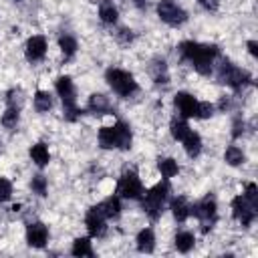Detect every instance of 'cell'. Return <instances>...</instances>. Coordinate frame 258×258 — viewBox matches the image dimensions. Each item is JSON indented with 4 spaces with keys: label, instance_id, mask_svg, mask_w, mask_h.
I'll return each instance as SVG.
<instances>
[{
    "label": "cell",
    "instance_id": "cell-1",
    "mask_svg": "<svg viewBox=\"0 0 258 258\" xmlns=\"http://www.w3.org/2000/svg\"><path fill=\"white\" fill-rule=\"evenodd\" d=\"M97 141L101 149H117V151H129L133 145V131L131 125L123 119L113 121V125H101L97 131Z\"/></svg>",
    "mask_w": 258,
    "mask_h": 258
},
{
    "label": "cell",
    "instance_id": "cell-2",
    "mask_svg": "<svg viewBox=\"0 0 258 258\" xmlns=\"http://www.w3.org/2000/svg\"><path fill=\"white\" fill-rule=\"evenodd\" d=\"M169 194H171V187H169V179H161L157 183H153L151 187H147L141 196V210L143 214L151 220V222H157L165 210V204L169 202Z\"/></svg>",
    "mask_w": 258,
    "mask_h": 258
},
{
    "label": "cell",
    "instance_id": "cell-3",
    "mask_svg": "<svg viewBox=\"0 0 258 258\" xmlns=\"http://www.w3.org/2000/svg\"><path fill=\"white\" fill-rule=\"evenodd\" d=\"M56 97L62 103V117L67 123H77L83 115V109L77 103V87L69 75H58L54 81Z\"/></svg>",
    "mask_w": 258,
    "mask_h": 258
},
{
    "label": "cell",
    "instance_id": "cell-4",
    "mask_svg": "<svg viewBox=\"0 0 258 258\" xmlns=\"http://www.w3.org/2000/svg\"><path fill=\"white\" fill-rule=\"evenodd\" d=\"M214 71H216L218 83H222V85L230 87L234 93H242V91L252 83V75H250L246 69H242V67L234 64L230 58H222V60H220V64L216 62Z\"/></svg>",
    "mask_w": 258,
    "mask_h": 258
},
{
    "label": "cell",
    "instance_id": "cell-5",
    "mask_svg": "<svg viewBox=\"0 0 258 258\" xmlns=\"http://www.w3.org/2000/svg\"><path fill=\"white\" fill-rule=\"evenodd\" d=\"M105 81L109 85V89L121 97V99H131L133 95L139 93V83L137 79L133 77V73L125 71V69H119V67H109L105 71Z\"/></svg>",
    "mask_w": 258,
    "mask_h": 258
},
{
    "label": "cell",
    "instance_id": "cell-6",
    "mask_svg": "<svg viewBox=\"0 0 258 258\" xmlns=\"http://www.w3.org/2000/svg\"><path fill=\"white\" fill-rule=\"evenodd\" d=\"M218 58H220L218 44H214V42H198V46H196V50H194V54L189 58V64L198 75L208 77V75L214 73V67H216Z\"/></svg>",
    "mask_w": 258,
    "mask_h": 258
},
{
    "label": "cell",
    "instance_id": "cell-7",
    "mask_svg": "<svg viewBox=\"0 0 258 258\" xmlns=\"http://www.w3.org/2000/svg\"><path fill=\"white\" fill-rule=\"evenodd\" d=\"M191 216L200 222L202 232L208 234L214 228V224L218 222V202H216V198L212 194H208L202 200L194 202L191 204Z\"/></svg>",
    "mask_w": 258,
    "mask_h": 258
},
{
    "label": "cell",
    "instance_id": "cell-8",
    "mask_svg": "<svg viewBox=\"0 0 258 258\" xmlns=\"http://www.w3.org/2000/svg\"><path fill=\"white\" fill-rule=\"evenodd\" d=\"M143 191H145V187H143V181H141L137 169L129 167V169H125V171L119 175L115 194H117L121 200H135V202H139L141 196H143Z\"/></svg>",
    "mask_w": 258,
    "mask_h": 258
},
{
    "label": "cell",
    "instance_id": "cell-9",
    "mask_svg": "<svg viewBox=\"0 0 258 258\" xmlns=\"http://www.w3.org/2000/svg\"><path fill=\"white\" fill-rule=\"evenodd\" d=\"M157 18L171 28H179L181 24L187 22V12L175 0H159L157 2Z\"/></svg>",
    "mask_w": 258,
    "mask_h": 258
},
{
    "label": "cell",
    "instance_id": "cell-10",
    "mask_svg": "<svg viewBox=\"0 0 258 258\" xmlns=\"http://www.w3.org/2000/svg\"><path fill=\"white\" fill-rule=\"evenodd\" d=\"M230 210H232V218H234L240 226H244V228L252 226L254 220H256V206H252L242 194H238V196L232 198Z\"/></svg>",
    "mask_w": 258,
    "mask_h": 258
},
{
    "label": "cell",
    "instance_id": "cell-11",
    "mask_svg": "<svg viewBox=\"0 0 258 258\" xmlns=\"http://www.w3.org/2000/svg\"><path fill=\"white\" fill-rule=\"evenodd\" d=\"M173 107L177 111V117L183 119H198V109H200V99L194 97L187 91H177L173 95Z\"/></svg>",
    "mask_w": 258,
    "mask_h": 258
},
{
    "label": "cell",
    "instance_id": "cell-12",
    "mask_svg": "<svg viewBox=\"0 0 258 258\" xmlns=\"http://www.w3.org/2000/svg\"><path fill=\"white\" fill-rule=\"evenodd\" d=\"M48 52V40L44 34H32L24 42V56L28 62H40L44 60Z\"/></svg>",
    "mask_w": 258,
    "mask_h": 258
},
{
    "label": "cell",
    "instance_id": "cell-13",
    "mask_svg": "<svg viewBox=\"0 0 258 258\" xmlns=\"http://www.w3.org/2000/svg\"><path fill=\"white\" fill-rule=\"evenodd\" d=\"M48 236H50V232H48V226L44 224V222H30L28 226H26V234H24V238H26V244L30 246V248H34V250H40V248H44L46 244H48Z\"/></svg>",
    "mask_w": 258,
    "mask_h": 258
},
{
    "label": "cell",
    "instance_id": "cell-14",
    "mask_svg": "<svg viewBox=\"0 0 258 258\" xmlns=\"http://www.w3.org/2000/svg\"><path fill=\"white\" fill-rule=\"evenodd\" d=\"M107 218L97 210V206H91L85 214V228L91 238H103L107 232Z\"/></svg>",
    "mask_w": 258,
    "mask_h": 258
},
{
    "label": "cell",
    "instance_id": "cell-15",
    "mask_svg": "<svg viewBox=\"0 0 258 258\" xmlns=\"http://www.w3.org/2000/svg\"><path fill=\"white\" fill-rule=\"evenodd\" d=\"M169 212L177 224H183L191 216V204L185 196H175L169 200Z\"/></svg>",
    "mask_w": 258,
    "mask_h": 258
},
{
    "label": "cell",
    "instance_id": "cell-16",
    "mask_svg": "<svg viewBox=\"0 0 258 258\" xmlns=\"http://www.w3.org/2000/svg\"><path fill=\"white\" fill-rule=\"evenodd\" d=\"M155 246H157V238H155L153 228L151 226L141 228L137 232V236H135V248H137V252L151 254V252H155Z\"/></svg>",
    "mask_w": 258,
    "mask_h": 258
},
{
    "label": "cell",
    "instance_id": "cell-17",
    "mask_svg": "<svg viewBox=\"0 0 258 258\" xmlns=\"http://www.w3.org/2000/svg\"><path fill=\"white\" fill-rule=\"evenodd\" d=\"M179 143H181V147H183V151H185V155H187L189 159L200 157V153H202V149H204L202 135H200L198 131H194V129H189V131H187V135H185Z\"/></svg>",
    "mask_w": 258,
    "mask_h": 258
},
{
    "label": "cell",
    "instance_id": "cell-18",
    "mask_svg": "<svg viewBox=\"0 0 258 258\" xmlns=\"http://www.w3.org/2000/svg\"><path fill=\"white\" fill-rule=\"evenodd\" d=\"M95 206H97V210H99L107 220H117V218L121 216V210H123V206H121V198H119L117 194H113V196L101 200V202L95 204Z\"/></svg>",
    "mask_w": 258,
    "mask_h": 258
},
{
    "label": "cell",
    "instance_id": "cell-19",
    "mask_svg": "<svg viewBox=\"0 0 258 258\" xmlns=\"http://www.w3.org/2000/svg\"><path fill=\"white\" fill-rule=\"evenodd\" d=\"M109 111H111L109 97H105L103 93H91L89 95V99H87V113L97 115V117H103Z\"/></svg>",
    "mask_w": 258,
    "mask_h": 258
},
{
    "label": "cell",
    "instance_id": "cell-20",
    "mask_svg": "<svg viewBox=\"0 0 258 258\" xmlns=\"http://www.w3.org/2000/svg\"><path fill=\"white\" fill-rule=\"evenodd\" d=\"M28 157H30V161H32L36 167L44 169V167L50 163V151H48V145L42 143V141L32 143L30 149H28Z\"/></svg>",
    "mask_w": 258,
    "mask_h": 258
},
{
    "label": "cell",
    "instance_id": "cell-21",
    "mask_svg": "<svg viewBox=\"0 0 258 258\" xmlns=\"http://www.w3.org/2000/svg\"><path fill=\"white\" fill-rule=\"evenodd\" d=\"M99 20L105 24V26H115L119 22V10L117 6L113 4V0H101L99 2Z\"/></svg>",
    "mask_w": 258,
    "mask_h": 258
},
{
    "label": "cell",
    "instance_id": "cell-22",
    "mask_svg": "<svg viewBox=\"0 0 258 258\" xmlns=\"http://www.w3.org/2000/svg\"><path fill=\"white\" fill-rule=\"evenodd\" d=\"M173 246L179 254H187L194 250L196 246V234L189 232V230H179L175 236H173Z\"/></svg>",
    "mask_w": 258,
    "mask_h": 258
},
{
    "label": "cell",
    "instance_id": "cell-23",
    "mask_svg": "<svg viewBox=\"0 0 258 258\" xmlns=\"http://www.w3.org/2000/svg\"><path fill=\"white\" fill-rule=\"evenodd\" d=\"M149 73L155 85H167L169 83V73H167V62L163 58H153L149 64Z\"/></svg>",
    "mask_w": 258,
    "mask_h": 258
},
{
    "label": "cell",
    "instance_id": "cell-24",
    "mask_svg": "<svg viewBox=\"0 0 258 258\" xmlns=\"http://www.w3.org/2000/svg\"><path fill=\"white\" fill-rule=\"evenodd\" d=\"M58 48H60L62 58L64 60H71L79 52V40L73 34H60L58 36Z\"/></svg>",
    "mask_w": 258,
    "mask_h": 258
},
{
    "label": "cell",
    "instance_id": "cell-25",
    "mask_svg": "<svg viewBox=\"0 0 258 258\" xmlns=\"http://www.w3.org/2000/svg\"><path fill=\"white\" fill-rule=\"evenodd\" d=\"M224 161H226L230 167H240V165L246 163V153H244V149H242L240 145L232 143V145H228L226 151H224Z\"/></svg>",
    "mask_w": 258,
    "mask_h": 258
},
{
    "label": "cell",
    "instance_id": "cell-26",
    "mask_svg": "<svg viewBox=\"0 0 258 258\" xmlns=\"http://www.w3.org/2000/svg\"><path fill=\"white\" fill-rule=\"evenodd\" d=\"M71 254L77 256V258H85V256H93V242H91V236H79L73 240V246H71Z\"/></svg>",
    "mask_w": 258,
    "mask_h": 258
},
{
    "label": "cell",
    "instance_id": "cell-27",
    "mask_svg": "<svg viewBox=\"0 0 258 258\" xmlns=\"http://www.w3.org/2000/svg\"><path fill=\"white\" fill-rule=\"evenodd\" d=\"M32 105H34V111L36 113H48L52 109V105H54V99H52V95L48 91L38 89L34 93V97H32Z\"/></svg>",
    "mask_w": 258,
    "mask_h": 258
},
{
    "label": "cell",
    "instance_id": "cell-28",
    "mask_svg": "<svg viewBox=\"0 0 258 258\" xmlns=\"http://www.w3.org/2000/svg\"><path fill=\"white\" fill-rule=\"evenodd\" d=\"M157 171L161 173L163 179H171L179 173V163L173 157H159L157 159Z\"/></svg>",
    "mask_w": 258,
    "mask_h": 258
},
{
    "label": "cell",
    "instance_id": "cell-29",
    "mask_svg": "<svg viewBox=\"0 0 258 258\" xmlns=\"http://www.w3.org/2000/svg\"><path fill=\"white\" fill-rule=\"evenodd\" d=\"M20 123V109L18 107H6L2 117H0V125L8 131H14Z\"/></svg>",
    "mask_w": 258,
    "mask_h": 258
},
{
    "label": "cell",
    "instance_id": "cell-30",
    "mask_svg": "<svg viewBox=\"0 0 258 258\" xmlns=\"http://www.w3.org/2000/svg\"><path fill=\"white\" fill-rule=\"evenodd\" d=\"M189 129H191V127H189L187 119H183V117H173V119L169 121V135H171L175 141H181V139L187 135Z\"/></svg>",
    "mask_w": 258,
    "mask_h": 258
},
{
    "label": "cell",
    "instance_id": "cell-31",
    "mask_svg": "<svg viewBox=\"0 0 258 258\" xmlns=\"http://www.w3.org/2000/svg\"><path fill=\"white\" fill-rule=\"evenodd\" d=\"M30 189H32V194H36L38 198H46V196H48V179H46L42 173L32 175V179H30Z\"/></svg>",
    "mask_w": 258,
    "mask_h": 258
},
{
    "label": "cell",
    "instance_id": "cell-32",
    "mask_svg": "<svg viewBox=\"0 0 258 258\" xmlns=\"http://www.w3.org/2000/svg\"><path fill=\"white\" fill-rule=\"evenodd\" d=\"M12 191H14V185L8 177L0 175V204H6L10 198H12Z\"/></svg>",
    "mask_w": 258,
    "mask_h": 258
},
{
    "label": "cell",
    "instance_id": "cell-33",
    "mask_svg": "<svg viewBox=\"0 0 258 258\" xmlns=\"http://www.w3.org/2000/svg\"><path fill=\"white\" fill-rule=\"evenodd\" d=\"M252 206H256L258 208V185L254 183V181H248V183H244V194H242Z\"/></svg>",
    "mask_w": 258,
    "mask_h": 258
},
{
    "label": "cell",
    "instance_id": "cell-34",
    "mask_svg": "<svg viewBox=\"0 0 258 258\" xmlns=\"http://www.w3.org/2000/svg\"><path fill=\"white\" fill-rule=\"evenodd\" d=\"M216 113V105L210 101H200V109H198V119H210Z\"/></svg>",
    "mask_w": 258,
    "mask_h": 258
},
{
    "label": "cell",
    "instance_id": "cell-35",
    "mask_svg": "<svg viewBox=\"0 0 258 258\" xmlns=\"http://www.w3.org/2000/svg\"><path fill=\"white\" fill-rule=\"evenodd\" d=\"M22 105V93L18 89H10L6 93V107H18L20 109Z\"/></svg>",
    "mask_w": 258,
    "mask_h": 258
},
{
    "label": "cell",
    "instance_id": "cell-36",
    "mask_svg": "<svg viewBox=\"0 0 258 258\" xmlns=\"http://www.w3.org/2000/svg\"><path fill=\"white\" fill-rule=\"evenodd\" d=\"M115 38H117V42H121V44H131L133 42V38H135V34H133V30L131 28H119L117 32H115Z\"/></svg>",
    "mask_w": 258,
    "mask_h": 258
},
{
    "label": "cell",
    "instance_id": "cell-37",
    "mask_svg": "<svg viewBox=\"0 0 258 258\" xmlns=\"http://www.w3.org/2000/svg\"><path fill=\"white\" fill-rule=\"evenodd\" d=\"M244 133H246V121H244L242 117H236V119L232 121V137H234V139H240Z\"/></svg>",
    "mask_w": 258,
    "mask_h": 258
},
{
    "label": "cell",
    "instance_id": "cell-38",
    "mask_svg": "<svg viewBox=\"0 0 258 258\" xmlns=\"http://www.w3.org/2000/svg\"><path fill=\"white\" fill-rule=\"evenodd\" d=\"M198 4H200L206 12H216L220 2H218V0H198Z\"/></svg>",
    "mask_w": 258,
    "mask_h": 258
},
{
    "label": "cell",
    "instance_id": "cell-39",
    "mask_svg": "<svg viewBox=\"0 0 258 258\" xmlns=\"http://www.w3.org/2000/svg\"><path fill=\"white\" fill-rule=\"evenodd\" d=\"M246 46H248L250 56H252V58H256V56H258V42H256V40H248V42H246Z\"/></svg>",
    "mask_w": 258,
    "mask_h": 258
},
{
    "label": "cell",
    "instance_id": "cell-40",
    "mask_svg": "<svg viewBox=\"0 0 258 258\" xmlns=\"http://www.w3.org/2000/svg\"><path fill=\"white\" fill-rule=\"evenodd\" d=\"M133 4H135L139 10H145V8H147V0H133Z\"/></svg>",
    "mask_w": 258,
    "mask_h": 258
},
{
    "label": "cell",
    "instance_id": "cell-41",
    "mask_svg": "<svg viewBox=\"0 0 258 258\" xmlns=\"http://www.w3.org/2000/svg\"><path fill=\"white\" fill-rule=\"evenodd\" d=\"M12 2H20V0H12Z\"/></svg>",
    "mask_w": 258,
    "mask_h": 258
}]
</instances>
